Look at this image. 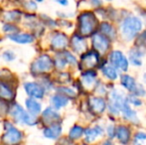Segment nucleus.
Listing matches in <instances>:
<instances>
[{
    "label": "nucleus",
    "mask_w": 146,
    "mask_h": 145,
    "mask_svg": "<svg viewBox=\"0 0 146 145\" xmlns=\"http://www.w3.org/2000/svg\"><path fill=\"white\" fill-rule=\"evenodd\" d=\"M43 117H44L45 121H47L48 123H50V122H53V121H55V120H58L60 116L56 111H54L52 109L49 107V109H47L44 111V113H43Z\"/></svg>",
    "instance_id": "nucleus-19"
},
{
    "label": "nucleus",
    "mask_w": 146,
    "mask_h": 145,
    "mask_svg": "<svg viewBox=\"0 0 146 145\" xmlns=\"http://www.w3.org/2000/svg\"><path fill=\"white\" fill-rule=\"evenodd\" d=\"M52 103L56 109H61V107L68 105V99L64 95H56L52 97Z\"/></svg>",
    "instance_id": "nucleus-18"
},
{
    "label": "nucleus",
    "mask_w": 146,
    "mask_h": 145,
    "mask_svg": "<svg viewBox=\"0 0 146 145\" xmlns=\"http://www.w3.org/2000/svg\"><path fill=\"white\" fill-rule=\"evenodd\" d=\"M106 1H111V0H106Z\"/></svg>",
    "instance_id": "nucleus-33"
},
{
    "label": "nucleus",
    "mask_w": 146,
    "mask_h": 145,
    "mask_svg": "<svg viewBox=\"0 0 146 145\" xmlns=\"http://www.w3.org/2000/svg\"><path fill=\"white\" fill-rule=\"evenodd\" d=\"M6 133L3 136V142L7 145H16L19 143L22 138V134L19 130L11 125L10 123H6Z\"/></svg>",
    "instance_id": "nucleus-5"
},
{
    "label": "nucleus",
    "mask_w": 146,
    "mask_h": 145,
    "mask_svg": "<svg viewBox=\"0 0 146 145\" xmlns=\"http://www.w3.org/2000/svg\"><path fill=\"white\" fill-rule=\"evenodd\" d=\"M72 46L77 53H82L86 49L87 44H86V41L84 40V38L75 36L73 37V40H72Z\"/></svg>",
    "instance_id": "nucleus-15"
},
{
    "label": "nucleus",
    "mask_w": 146,
    "mask_h": 145,
    "mask_svg": "<svg viewBox=\"0 0 146 145\" xmlns=\"http://www.w3.org/2000/svg\"><path fill=\"white\" fill-rule=\"evenodd\" d=\"M0 97L4 99H11L13 97V93L5 83H0Z\"/></svg>",
    "instance_id": "nucleus-22"
},
{
    "label": "nucleus",
    "mask_w": 146,
    "mask_h": 145,
    "mask_svg": "<svg viewBox=\"0 0 146 145\" xmlns=\"http://www.w3.org/2000/svg\"><path fill=\"white\" fill-rule=\"evenodd\" d=\"M15 29H16V28L11 27L10 25H5V26H4V30H5V31H7V30H10V31H14Z\"/></svg>",
    "instance_id": "nucleus-29"
},
{
    "label": "nucleus",
    "mask_w": 146,
    "mask_h": 145,
    "mask_svg": "<svg viewBox=\"0 0 146 145\" xmlns=\"http://www.w3.org/2000/svg\"><path fill=\"white\" fill-rule=\"evenodd\" d=\"M143 77H144V81H145V83H146V73H145L144 75H143Z\"/></svg>",
    "instance_id": "nucleus-32"
},
{
    "label": "nucleus",
    "mask_w": 146,
    "mask_h": 145,
    "mask_svg": "<svg viewBox=\"0 0 146 145\" xmlns=\"http://www.w3.org/2000/svg\"><path fill=\"white\" fill-rule=\"evenodd\" d=\"M62 132V127L59 124H52L44 130V135L50 139H56L60 136Z\"/></svg>",
    "instance_id": "nucleus-13"
},
{
    "label": "nucleus",
    "mask_w": 146,
    "mask_h": 145,
    "mask_svg": "<svg viewBox=\"0 0 146 145\" xmlns=\"http://www.w3.org/2000/svg\"><path fill=\"white\" fill-rule=\"evenodd\" d=\"M116 135L118 140L122 144H127L130 139V130L127 126L120 125L116 129Z\"/></svg>",
    "instance_id": "nucleus-12"
},
{
    "label": "nucleus",
    "mask_w": 146,
    "mask_h": 145,
    "mask_svg": "<svg viewBox=\"0 0 146 145\" xmlns=\"http://www.w3.org/2000/svg\"><path fill=\"white\" fill-rule=\"evenodd\" d=\"M98 63V54L96 52H88L82 57L81 68L85 70L90 71L88 69H92L96 67Z\"/></svg>",
    "instance_id": "nucleus-7"
},
{
    "label": "nucleus",
    "mask_w": 146,
    "mask_h": 145,
    "mask_svg": "<svg viewBox=\"0 0 146 145\" xmlns=\"http://www.w3.org/2000/svg\"><path fill=\"white\" fill-rule=\"evenodd\" d=\"M128 103H132L134 105H141V101L137 99L136 95H131L130 97H128Z\"/></svg>",
    "instance_id": "nucleus-25"
},
{
    "label": "nucleus",
    "mask_w": 146,
    "mask_h": 145,
    "mask_svg": "<svg viewBox=\"0 0 146 145\" xmlns=\"http://www.w3.org/2000/svg\"><path fill=\"white\" fill-rule=\"evenodd\" d=\"M38 1H43V0H38Z\"/></svg>",
    "instance_id": "nucleus-34"
},
{
    "label": "nucleus",
    "mask_w": 146,
    "mask_h": 145,
    "mask_svg": "<svg viewBox=\"0 0 146 145\" xmlns=\"http://www.w3.org/2000/svg\"><path fill=\"white\" fill-rule=\"evenodd\" d=\"M102 145H114V144L112 143V142L110 141V140H106V141H104V143H102Z\"/></svg>",
    "instance_id": "nucleus-31"
},
{
    "label": "nucleus",
    "mask_w": 146,
    "mask_h": 145,
    "mask_svg": "<svg viewBox=\"0 0 146 145\" xmlns=\"http://www.w3.org/2000/svg\"><path fill=\"white\" fill-rule=\"evenodd\" d=\"M90 107L96 113H102L106 107V103L102 97H92L90 101Z\"/></svg>",
    "instance_id": "nucleus-10"
},
{
    "label": "nucleus",
    "mask_w": 146,
    "mask_h": 145,
    "mask_svg": "<svg viewBox=\"0 0 146 145\" xmlns=\"http://www.w3.org/2000/svg\"><path fill=\"white\" fill-rule=\"evenodd\" d=\"M53 67V62L49 56H41L36 62L34 63L32 67V70L34 73H43L51 70Z\"/></svg>",
    "instance_id": "nucleus-6"
},
{
    "label": "nucleus",
    "mask_w": 146,
    "mask_h": 145,
    "mask_svg": "<svg viewBox=\"0 0 146 145\" xmlns=\"http://www.w3.org/2000/svg\"><path fill=\"white\" fill-rule=\"evenodd\" d=\"M26 105H27V109L32 115H37V114L40 113L41 105L37 103V101H35L34 99H27L26 101Z\"/></svg>",
    "instance_id": "nucleus-17"
},
{
    "label": "nucleus",
    "mask_w": 146,
    "mask_h": 145,
    "mask_svg": "<svg viewBox=\"0 0 146 145\" xmlns=\"http://www.w3.org/2000/svg\"><path fill=\"white\" fill-rule=\"evenodd\" d=\"M11 114L15 118L16 121L20 122V123L23 122V123H27L30 124V125H33V124L36 123V118L34 117V115L28 114L27 112L24 111V109L18 105H15L13 107Z\"/></svg>",
    "instance_id": "nucleus-3"
},
{
    "label": "nucleus",
    "mask_w": 146,
    "mask_h": 145,
    "mask_svg": "<svg viewBox=\"0 0 146 145\" xmlns=\"http://www.w3.org/2000/svg\"><path fill=\"white\" fill-rule=\"evenodd\" d=\"M57 2H59L62 5H67L68 4V0H57Z\"/></svg>",
    "instance_id": "nucleus-30"
},
{
    "label": "nucleus",
    "mask_w": 146,
    "mask_h": 145,
    "mask_svg": "<svg viewBox=\"0 0 146 145\" xmlns=\"http://www.w3.org/2000/svg\"><path fill=\"white\" fill-rule=\"evenodd\" d=\"M25 89L27 93L32 97L41 99L44 95V89L42 87L37 85L36 83H25Z\"/></svg>",
    "instance_id": "nucleus-9"
},
{
    "label": "nucleus",
    "mask_w": 146,
    "mask_h": 145,
    "mask_svg": "<svg viewBox=\"0 0 146 145\" xmlns=\"http://www.w3.org/2000/svg\"><path fill=\"white\" fill-rule=\"evenodd\" d=\"M86 138H87V141H94L98 136L102 135L104 133V129L100 127V125H96L92 128H88V129L86 130Z\"/></svg>",
    "instance_id": "nucleus-14"
},
{
    "label": "nucleus",
    "mask_w": 146,
    "mask_h": 145,
    "mask_svg": "<svg viewBox=\"0 0 146 145\" xmlns=\"http://www.w3.org/2000/svg\"><path fill=\"white\" fill-rule=\"evenodd\" d=\"M83 133H84L83 128H82L81 126L76 125L71 129V131H70V133H69V136L71 139H78V138H80L83 135Z\"/></svg>",
    "instance_id": "nucleus-23"
},
{
    "label": "nucleus",
    "mask_w": 146,
    "mask_h": 145,
    "mask_svg": "<svg viewBox=\"0 0 146 145\" xmlns=\"http://www.w3.org/2000/svg\"><path fill=\"white\" fill-rule=\"evenodd\" d=\"M52 44L56 49H64V48H66L68 45V39L66 36L62 35V34H59V35L54 37Z\"/></svg>",
    "instance_id": "nucleus-16"
},
{
    "label": "nucleus",
    "mask_w": 146,
    "mask_h": 145,
    "mask_svg": "<svg viewBox=\"0 0 146 145\" xmlns=\"http://www.w3.org/2000/svg\"><path fill=\"white\" fill-rule=\"evenodd\" d=\"M135 140H137V141H144L146 140V133L145 132H138V133H136V135H135Z\"/></svg>",
    "instance_id": "nucleus-27"
},
{
    "label": "nucleus",
    "mask_w": 146,
    "mask_h": 145,
    "mask_svg": "<svg viewBox=\"0 0 146 145\" xmlns=\"http://www.w3.org/2000/svg\"><path fill=\"white\" fill-rule=\"evenodd\" d=\"M120 85L124 89H128L129 91H134L137 87V83L135 81L134 77L129 75H123L120 77Z\"/></svg>",
    "instance_id": "nucleus-11"
},
{
    "label": "nucleus",
    "mask_w": 146,
    "mask_h": 145,
    "mask_svg": "<svg viewBox=\"0 0 146 145\" xmlns=\"http://www.w3.org/2000/svg\"><path fill=\"white\" fill-rule=\"evenodd\" d=\"M121 34L126 40H132L142 29V21L136 16H128L120 25Z\"/></svg>",
    "instance_id": "nucleus-1"
},
{
    "label": "nucleus",
    "mask_w": 146,
    "mask_h": 145,
    "mask_svg": "<svg viewBox=\"0 0 146 145\" xmlns=\"http://www.w3.org/2000/svg\"><path fill=\"white\" fill-rule=\"evenodd\" d=\"M80 32L85 36L90 35L98 26V20L92 13L87 12L80 16Z\"/></svg>",
    "instance_id": "nucleus-2"
},
{
    "label": "nucleus",
    "mask_w": 146,
    "mask_h": 145,
    "mask_svg": "<svg viewBox=\"0 0 146 145\" xmlns=\"http://www.w3.org/2000/svg\"><path fill=\"white\" fill-rule=\"evenodd\" d=\"M9 38L12 41H15L17 43H22V44H26V43H31L33 41V37L27 34H22V35H10Z\"/></svg>",
    "instance_id": "nucleus-21"
},
{
    "label": "nucleus",
    "mask_w": 146,
    "mask_h": 145,
    "mask_svg": "<svg viewBox=\"0 0 146 145\" xmlns=\"http://www.w3.org/2000/svg\"><path fill=\"white\" fill-rule=\"evenodd\" d=\"M102 73H104V77H106L110 81H114L117 77V72L115 68L113 66H110V65H108V66L104 67V70H102Z\"/></svg>",
    "instance_id": "nucleus-20"
},
{
    "label": "nucleus",
    "mask_w": 146,
    "mask_h": 145,
    "mask_svg": "<svg viewBox=\"0 0 146 145\" xmlns=\"http://www.w3.org/2000/svg\"><path fill=\"white\" fill-rule=\"evenodd\" d=\"M110 62L111 63L114 68L118 69L122 72H126L128 69V61L124 56V54L120 51H112L111 54L110 55Z\"/></svg>",
    "instance_id": "nucleus-4"
},
{
    "label": "nucleus",
    "mask_w": 146,
    "mask_h": 145,
    "mask_svg": "<svg viewBox=\"0 0 146 145\" xmlns=\"http://www.w3.org/2000/svg\"><path fill=\"white\" fill-rule=\"evenodd\" d=\"M106 132H108V136H110V137H114V135L116 134V130H115V128L113 127V125L108 126Z\"/></svg>",
    "instance_id": "nucleus-28"
},
{
    "label": "nucleus",
    "mask_w": 146,
    "mask_h": 145,
    "mask_svg": "<svg viewBox=\"0 0 146 145\" xmlns=\"http://www.w3.org/2000/svg\"><path fill=\"white\" fill-rule=\"evenodd\" d=\"M3 58L5 59L6 61H12V60H14V59H15V56H14V54L12 52H10V51H7V52L4 53Z\"/></svg>",
    "instance_id": "nucleus-26"
},
{
    "label": "nucleus",
    "mask_w": 146,
    "mask_h": 145,
    "mask_svg": "<svg viewBox=\"0 0 146 145\" xmlns=\"http://www.w3.org/2000/svg\"><path fill=\"white\" fill-rule=\"evenodd\" d=\"M102 33L104 34V36H110L112 37L114 35V29L110 24L108 23H104L102 25Z\"/></svg>",
    "instance_id": "nucleus-24"
},
{
    "label": "nucleus",
    "mask_w": 146,
    "mask_h": 145,
    "mask_svg": "<svg viewBox=\"0 0 146 145\" xmlns=\"http://www.w3.org/2000/svg\"><path fill=\"white\" fill-rule=\"evenodd\" d=\"M92 45L98 52L104 53L106 51H108V47H110V41L106 38V36L102 35V34H96L92 38Z\"/></svg>",
    "instance_id": "nucleus-8"
}]
</instances>
